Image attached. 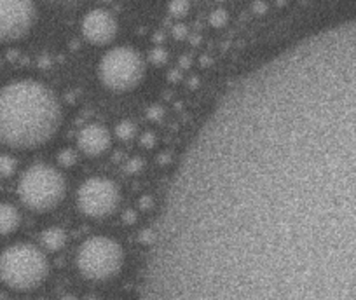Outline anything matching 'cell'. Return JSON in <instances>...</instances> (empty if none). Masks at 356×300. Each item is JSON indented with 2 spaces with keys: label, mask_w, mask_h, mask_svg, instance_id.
<instances>
[{
  "label": "cell",
  "mask_w": 356,
  "mask_h": 300,
  "mask_svg": "<svg viewBox=\"0 0 356 300\" xmlns=\"http://www.w3.org/2000/svg\"><path fill=\"white\" fill-rule=\"evenodd\" d=\"M86 300H96V299H94V297H90V299H86Z\"/></svg>",
  "instance_id": "83f0119b"
},
{
  "label": "cell",
  "mask_w": 356,
  "mask_h": 300,
  "mask_svg": "<svg viewBox=\"0 0 356 300\" xmlns=\"http://www.w3.org/2000/svg\"><path fill=\"white\" fill-rule=\"evenodd\" d=\"M173 37H175V39H185V37H187V27H185V25H182V23L175 25V27H173Z\"/></svg>",
  "instance_id": "d4e9b609"
},
{
  "label": "cell",
  "mask_w": 356,
  "mask_h": 300,
  "mask_svg": "<svg viewBox=\"0 0 356 300\" xmlns=\"http://www.w3.org/2000/svg\"><path fill=\"white\" fill-rule=\"evenodd\" d=\"M21 224V215L18 208L9 203H0V236L12 234Z\"/></svg>",
  "instance_id": "30bf717a"
},
{
  "label": "cell",
  "mask_w": 356,
  "mask_h": 300,
  "mask_svg": "<svg viewBox=\"0 0 356 300\" xmlns=\"http://www.w3.org/2000/svg\"><path fill=\"white\" fill-rule=\"evenodd\" d=\"M49 262L41 248L18 243L6 248L0 255V278L14 290H34L45 281Z\"/></svg>",
  "instance_id": "3957f363"
},
{
  "label": "cell",
  "mask_w": 356,
  "mask_h": 300,
  "mask_svg": "<svg viewBox=\"0 0 356 300\" xmlns=\"http://www.w3.org/2000/svg\"><path fill=\"white\" fill-rule=\"evenodd\" d=\"M208 21H210V25L213 28H222L227 25L229 21V14L225 9H215L213 12H211L210 16H208Z\"/></svg>",
  "instance_id": "9a60e30c"
},
{
  "label": "cell",
  "mask_w": 356,
  "mask_h": 300,
  "mask_svg": "<svg viewBox=\"0 0 356 300\" xmlns=\"http://www.w3.org/2000/svg\"><path fill=\"white\" fill-rule=\"evenodd\" d=\"M124 259L119 241L109 236H91L77 248L75 267L87 281L103 283L121 272Z\"/></svg>",
  "instance_id": "277c9868"
},
{
  "label": "cell",
  "mask_w": 356,
  "mask_h": 300,
  "mask_svg": "<svg viewBox=\"0 0 356 300\" xmlns=\"http://www.w3.org/2000/svg\"><path fill=\"white\" fill-rule=\"evenodd\" d=\"M158 161H159V164H165V162L168 164V162L171 161V154H169V152H163V154H159Z\"/></svg>",
  "instance_id": "484cf974"
},
{
  "label": "cell",
  "mask_w": 356,
  "mask_h": 300,
  "mask_svg": "<svg viewBox=\"0 0 356 300\" xmlns=\"http://www.w3.org/2000/svg\"><path fill=\"white\" fill-rule=\"evenodd\" d=\"M251 11H253V14L260 16V14H266L267 12V4L264 2V0H255L253 4H251Z\"/></svg>",
  "instance_id": "cb8c5ba5"
},
{
  "label": "cell",
  "mask_w": 356,
  "mask_h": 300,
  "mask_svg": "<svg viewBox=\"0 0 356 300\" xmlns=\"http://www.w3.org/2000/svg\"><path fill=\"white\" fill-rule=\"evenodd\" d=\"M75 203L87 218H107L117 211L121 204L119 185L105 177H91L77 189Z\"/></svg>",
  "instance_id": "8992f818"
},
{
  "label": "cell",
  "mask_w": 356,
  "mask_h": 300,
  "mask_svg": "<svg viewBox=\"0 0 356 300\" xmlns=\"http://www.w3.org/2000/svg\"><path fill=\"white\" fill-rule=\"evenodd\" d=\"M35 19L34 0H0V42L19 41L28 35Z\"/></svg>",
  "instance_id": "52a82bcc"
},
{
  "label": "cell",
  "mask_w": 356,
  "mask_h": 300,
  "mask_svg": "<svg viewBox=\"0 0 356 300\" xmlns=\"http://www.w3.org/2000/svg\"><path fill=\"white\" fill-rule=\"evenodd\" d=\"M189 9H191L189 0H169L168 12L171 18H176V19L184 18V16L189 12Z\"/></svg>",
  "instance_id": "5bb4252c"
},
{
  "label": "cell",
  "mask_w": 356,
  "mask_h": 300,
  "mask_svg": "<svg viewBox=\"0 0 356 300\" xmlns=\"http://www.w3.org/2000/svg\"><path fill=\"white\" fill-rule=\"evenodd\" d=\"M58 162H60L61 166H65V168H70V166H74L75 162H77V154H75L74 150L63 149L60 154H58Z\"/></svg>",
  "instance_id": "ac0fdd59"
},
{
  "label": "cell",
  "mask_w": 356,
  "mask_h": 300,
  "mask_svg": "<svg viewBox=\"0 0 356 300\" xmlns=\"http://www.w3.org/2000/svg\"><path fill=\"white\" fill-rule=\"evenodd\" d=\"M112 145V136L103 124H86L77 133V147L87 158H100Z\"/></svg>",
  "instance_id": "9c48e42d"
},
{
  "label": "cell",
  "mask_w": 356,
  "mask_h": 300,
  "mask_svg": "<svg viewBox=\"0 0 356 300\" xmlns=\"http://www.w3.org/2000/svg\"><path fill=\"white\" fill-rule=\"evenodd\" d=\"M145 77V60L136 49L117 45L101 56L98 65V79L109 91L128 93Z\"/></svg>",
  "instance_id": "5b68a950"
},
{
  "label": "cell",
  "mask_w": 356,
  "mask_h": 300,
  "mask_svg": "<svg viewBox=\"0 0 356 300\" xmlns=\"http://www.w3.org/2000/svg\"><path fill=\"white\" fill-rule=\"evenodd\" d=\"M149 58L156 67H161V65H165L166 61H168V51H166L163 45H158V47H154L152 51H150Z\"/></svg>",
  "instance_id": "2e32d148"
},
{
  "label": "cell",
  "mask_w": 356,
  "mask_h": 300,
  "mask_svg": "<svg viewBox=\"0 0 356 300\" xmlns=\"http://www.w3.org/2000/svg\"><path fill=\"white\" fill-rule=\"evenodd\" d=\"M165 117V109L161 105H152L147 109V119L152 122H159Z\"/></svg>",
  "instance_id": "d6986e66"
},
{
  "label": "cell",
  "mask_w": 356,
  "mask_h": 300,
  "mask_svg": "<svg viewBox=\"0 0 356 300\" xmlns=\"http://www.w3.org/2000/svg\"><path fill=\"white\" fill-rule=\"evenodd\" d=\"M136 220H138V211L135 210H126L123 213V222L124 224H128V225H133L136 224Z\"/></svg>",
  "instance_id": "603a6c76"
},
{
  "label": "cell",
  "mask_w": 356,
  "mask_h": 300,
  "mask_svg": "<svg viewBox=\"0 0 356 300\" xmlns=\"http://www.w3.org/2000/svg\"><path fill=\"white\" fill-rule=\"evenodd\" d=\"M61 300H75V299H74V297H72V295H65Z\"/></svg>",
  "instance_id": "4316f807"
},
{
  "label": "cell",
  "mask_w": 356,
  "mask_h": 300,
  "mask_svg": "<svg viewBox=\"0 0 356 300\" xmlns=\"http://www.w3.org/2000/svg\"><path fill=\"white\" fill-rule=\"evenodd\" d=\"M41 243L48 252H60L67 244V233L61 227H49L41 234Z\"/></svg>",
  "instance_id": "8fae6325"
},
{
  "label": "cell",
  "mask_w": 356,
  "mask_h": 300,
  "mask_svg": "<svg viewBox=\"0 0 356 300\" xmlns=\"http://www.w3.org/2000/svg\"><path fill=\"white\" fill-rule=\"evenodd\" d=\"M152 206H154V197L152 195L145 194L138 199V208L142 211H149Z\"/></svg>",
  "instance_id": "44dd1931"
},
{
  "label": "cell",
  "mask_w": 356,
  "mask_h": 300,
  "mask_svg": "<svg viewBox=\"0 0 356 300\" xmlns=\"http://www.w3.org/2000/svg\"><path fill=\"white\" fill-rule=\"evenodd\" d=\"M116 136L121 140V142H132L133 138L136 136L138 133V128H136V124L129 119H123L117 122L116 126Z\"/></svg>",
  "instance_id": "7c38bea8"
},
{
  "label": "cell",
  "mask_w": 356,
  "mask_h": 300,
  "mask_svg": "<svg viewBox=\"0 0 356 300\" xmlns=\"http://www.w3.org/2000/svg\"><path fill=\"white\" fill-rule=\"evenodd\" d=\"M154 237H156L154 231H152V229H143L142 233H140L138 241L142 244H150V243H154Z\"/></svg>",
  "instance_id": "7402d4cb"
},
{
  "label": "cell",
  "mask_w": 356,
  "mask_h": 300,
  "mask_svg": "<svg viewBox=\"0 0 356 300\" xmlns=\"http://www.w3.org/2000/svg\"><path fill=\"white\" fill-rule=\"evenodd\" d=\"M117 30H119V25H117L116 16L107 9H93L81 21L83 37L94 45L110 44L116 39Z\"/></svg>",
  "instance_id": "ba28073f"
},
{
  "label": "cell",
  "mask_w": 356,
  "mask_h": 300,
  "mask_svg": "<svg viewBox=\"0 0 356 300\" xmlns=\"http://www.w3.org/2000/svg\"><path fill=\"white\" fill-rule=\"evenodd\" d=\"M18 195L28 210L45 213L63 203L67 195V178L54 166L37 162L25 169L19 178Z\"/></svg>",
  "instance_id": "7a4b0ae2"
},
{
  "label": "cell",
  "mask_w": 356,
  "mask_h": 300,
  "mask_svg": "<svg viewBox=\"0 0 356 300\" xmlns=\"http://www.w3.org/2000/svg\"><path fill=\"white\" fill-rule=\"evenodd\" d=\"M140 145L143 147V149H152V147L156 145V135L152 131H147L143 133L142 136H140Z\"/></svg>",
  "instance_id": "ffe728a7"
},
{
  "label": "cell",
  "mask_w": 356,
  "mask_h": 300,
  "mask_svg": "<svg viewBox=\"0 0 356 300\" xmlns=\"http://www.w3.org/2000/svg\"><path fill=\"white\" fill-rule=\"evenodd\" d=\"M143 168H145V162H143L142 158H132L124 164V171L128 175H138V173L143 171Z\"/></svg>",
  "instance_id": "e0dca14e"
},
{
  "label": "cell",
  "mask_w": 356,
  "mask_h": 300,
  "mask_svg": "<svg viewBox=\"0 0 356 300\" xmlns=\"http://www.w3.org/2000/svg\"><path fill=\"white\" fill-rule=\"evenodd\" d=\"M18 171V161L9 154H0V178H11Z\"/></svg>",
  "instance_id": "4fadbf2b"
},
{
  "label": "cell",
  "mask_w": 356,
  "mask_h": 300,
  "mask_svg": "<svg viewBox=\"0 0 356 300\" xmlns=\"http://www.w3.org/2000/svg\"><path fill=\"white\" fill-rule=\"evenodd\" d=\"M61 103L39 81H14L0 89V142L12 149H37L61 126Z\"/></svg>",
  "instance_id": "6da1fadb"
}]
</instances>
